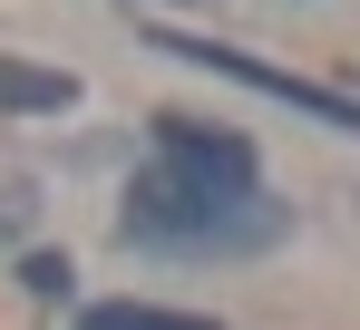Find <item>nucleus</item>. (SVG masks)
<instances>
[{"label": "nucleus", "instance_id": "nucleus-1", "mask_svg": "<svg viewBox=\"0 0 360 330\" xmlns=\"http://www.w3.org/2000/svg\"><path fill=\"white\" fill-rule=\"evenodd\" d=\"M117 233L146 253H263V243H283V204L263 185H205V175L156 156L127 185Z\"/></svg>", "mask_w": 360, "mask_h": 330}, {"label": "nucleus", "instance_id": "nucleus-3", "mask_svg": "<svg viewBox=\"0 0 360 330\" xmlns=\"http://www.w3.org/2000/svg\"><path fill=\"white\" fill-rule=\"evenodd\" d=\"M156 156L205 175V185H253V146L224 136V126H205V117H156Z\"/></svg>", "mask_w": 360, "mask_h": 330}, {"label": "nucleus", "instance_id": "nucleus-4", "mask_svg": "<svg viewBox=\"0 0 360 330\" xmlns=\"http://www.w3.org/2000/svg\"><path fill=\"white\" fill-rule=\"evenodd\" d=\"M59 107H78V78H68V68L0 58V117H59Z\"/></svg>", "mask_w": 360, "mask_h": 330}, {"label": "nucleus", "instance_id": "nucleus-5", "mask_svg": "<svg viewBox=\"0 0 360 330\" xmlns=\"http://www.w3.org/2000/svg\"><path fill=\"white\" fill-rule=\"evenodd\" d=\"M78 330H224V321H205V311H166V301H98Z\"/></svg>", "mask_w": 360, "mask_h": 330}, {"label": "nucleus", "instance_id": "nucleus-2", "mask_svg": "<svg viewBox=\"0 0 360 330\" xmlns=\"http://www.w3.org/2000/svg\"><path fill=\"white\" fill-rule=\"evenodd\" d=\"M156 49H176L185 68H214V78H243L253 98H283V107H302L311 126H341V136H360V98H351V88H321V78H292V68H263V58L224 49V39H185V29H156Z\"/></svg>", "mask_w": 360, "mask_h": 330}, {"label": "nucleus", "instance_id": "nucleus-6", "mask_svg": "<svg viewBox=\"0 0 360 330\" xmlns=\"http://www.w3.org/2000/svg\"><path fill=\"white\" fill-rule=\"evenodd\" d=\"M30 291H68V263H59V253H30Z\"/></svg>", "mask_w": 360, "mask_h": 330}]
</instances>
